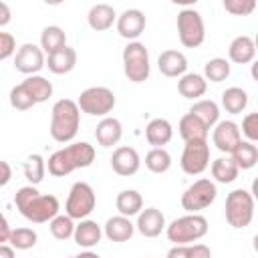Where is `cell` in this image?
<instances>
[{
  "mask_svg": "<svg viewBox=\"0 0 258 258\" xmlns=\"http://www.w3.org/2000/svg\"><path fill=\"white\" fill-rule=\"evenodd\" d=\"M95 204H97V198H95L93 187L87 181H77V183H73V187L69 191L64 212L71 220H85L95 210Z\"/></svg>",
  "mask_w": 258,
  "mask_h": 258,
  "instance_id": "obj_10",
  "label": "cell"
},
{
  "mask_svg": "<svg viewBox=\"0 0 258 258\" xmlns=\"http://www.w3.org/2000/svg\"><path fill=\"white\" fill-rule=\"evenodd\" d=\"M133 232H135V226L125 216H113L103 226V234L111 242H127V240H131Z\"/></svg>",
  "mask_w": 258,
  "mask_h": 258,
  "instance_id": "obj_23",
  "label": "cell"
},
{
  "mask_svg": "<svg viewBox=\"0 0 258 258\" xmlns=\"http://www.w3.org/2000/svg\"><path fill=\"white\" fill-rule=\"evenodd\" d=\"M10 105L16 109V111H28L30 107H34L36 103H34V99L30 97V93L22 87V83L20 85H16V87H12L10 89Z\"/></svg>",
  "mask_w": 258,
  "mask_h": 258,
  "instance_id": "obj_40",
  "label": "cell"
},
{
  "mask_svg": "<svg viewBox=\"0 0 258 258\" xmlns=\"http://www.w3.org/2000/svg\"><path fill=\"white\" fill-rule=\"evenodd\" d=\"M206 81H212V83H222L230 77V62L226 58H210L206 64H204V75H202Z\"/></svg>",
  "mask_w": 258,
  "mask_h": 258,
  "instance_id": "obj_34",
  "label": "cell"
},
{
  "mask_svg": "<svg viewBox=\"0 0 258 258\" xmlns=\"http://www.w3.org/2000/svg\"><path fill=\"white\" fill-rule=\"evenodd\" d=\"M222 107L226 109V113L238 115L248 107V93L240 87H230L222 93Z\"/></svg>",
  "mask_w": 258,
  "mask_h": 258,
  "instance_id": "obj_32",
  "label": "cell"
},
{
  "mask_svg": "<svg viewBox=\"0 0 258 258\" xmlns=\"http://www.w3.org/2000/svg\"><path fill=\"white\" fill-rule=\"evenodd\" d=\"M123 135V127H121V121L115 119V117H103L99 123H97V129H95V139L101 147H113L119 143Z\"/></svg>",
  "mask_w": 258,
  "mask_h": 258,
  "instance_id": "obj_18",
  "label": "cell"
},
{
  "mask_svg": "<svg viewBox=\"0 0 258 258\" xmlns=\"http://www.w3.org/2000/svg\"><path fill=\"white\" fill-rule=\"evenodd\" d=\"M242 133L246 135V141H258V113H248L242 119Z\"/></svg>",
  "mask_w": 258,
  "mask_h": 258,
  "instance_id": "obj_42",
  "label": "cell"
},
{
  "mask_svg": "<svg viewBox=\"0 0 258 258\" xmlns=\"http://www.w3.org/2000/svg\"><path fill=\"white\" fill-rule=\"evenodd\" d=\"M101 236H103V230L97 222L93 220H79V224L75 226V232H73V238L75 242L81 246V248H93L101 242Z\"/></svg>",
  "mask_w": 258,
  "mask_h": 258,
  "instance_id": "obj_21",
  "label": "cell"
},
{
  "mask_svg": "<svg viewBox=\"0 0 258 258\" xmlns=\"http://www.w3.org/2000/svg\"><path fill=\"white\" fill-rule=\"evenodd\" d=\"M167 258H212V252L206 244H181L173 246L167 252Z\"/></svg>",
  "mask_w": 258,
  "mask_h": 258,
  "instance_id": "obj_36",
  "label": "cell"
},
{
  "mask_svg": "<svg viewBox=\"0 0 258 258\" xmlns=\"http://www.w3.org/2000/svg\"><path fill=\"white\" fill-rule=\"evenodd\" d=\"M165 234H167V240L173 242L175 246L191 244L208 234V220L200 214H187L173 220L169 226H165Z\"/></svg>",
  "mask_w": 258,
  "mask_h": 258,
  "instance_id": "obj_4",
  "label": "cell"
},
{
  "mask_svg": "<svg viewBox=\"0 0 258 258\" xmlns=\"http://www.w3.org/2000/svg\"><path fill=\"white\" fill-rule=\"evenodd\" d=\"M14 204L18 212L32 224H44L50 222L54 216H58L60 204L56 196L52 194H40L34 185H24L16 191Z\"/></svg>",
  "mask_w": 258,
  "mask_h": 258,
  "instance_id": "obj_1",
  "label": "cell"
},
{
  "mask_svg": "<svg viewBox=\"0 0 258 258\" xmlns=\"http://www.w3.org/2000/svg\"><path fill=\"white\" fill-rule=\"evenodd\" d=\"M139 165H141V159H139V153L137 149L129 147V145H123V147H117L111 155V167L117 175L121 177H129V175H135L139 171Z\"/></svg>",
  "mask_w": 258,
  "mask_h": 258,
  "instance_id": "obj_14",
  "label": "cell"
},
{
  "mask_svg": "<svg viewBox=\"0 0 258 258\" xmlns=\"http://www.w3.org/2000/svg\"><path fill=\"white\" fill-rule=\"evenodd\" d=\"M16 52V40L10 32H0V60H6Z\"/></svg>",
  "mask_w": 258,
  "mask_h": 258,
  "instance_id": "obj_43",
  "label": "cell"
},
{
  "mask_svg": "<svg viewBox=\"0 0 258 258\" xmlns=\"http://www.w3.org/2000/svg\"><path fill=\"white\" fill-rule=\"evenodd\" d=\"M10 179H12V167H10L8 161H2L0 159V187H4Z\"/></svg>",
  "mask_w": 258,
  "mask_h": 258,
  "instance_id": "obj_44",
  "label": "cell"
},
{
  "mask_svg": "<svg viewBox=\"0 0 258 258\" xmlns=\"http://www.w3.org/2000/svg\"><path fill=\"white\" fill-rule=\"evenodd\" d=\"M115 20H117V12H115V8L111 4H95V6H91V10L87 14L89 26L93 30H97V32L109 30Z\"/></svg>",
  "mask_w": 258,
  "mask_h": 258,
  "instance_id": "obj_24",
  "label": "cell"
},
{
  "mask_svg": "<svg viewBox=\"0 0 258 258\" xmlns=\"http://www.w3.org/2000/svg\"><path fill=\"white\" fill-rule=\"evenodd\" d=\"M212 141H214V145H216L222 153H232V151L236 149V145L242 141L240 127H238L234 121H218V123L214 125Z\"/></svg>",
  "mask_w": 258,
  "mask_h": 258,
  "instance_id": "obj_13",
  "label": "cell"
},
{
  "mask_svg": "<svg viewBox=\"0 0 258 258\" xmlns=\"http://www.w3.org/2000/svg\"><path fill=\"white\" fill-rule=\"evenodd\" d=\"M44 171H46V163L40 155H30L24 161V177L30 181V185H38L44 179Z\"/></svg>",
  "mask_w": 258,
  "mask_h": 258,
  "instance_id": "obj_37",
  "label": "cell"
},
{
  "mask_svg": "<svg viewBox=\"0 0 258 258\" xmlns=\"http://www.w3.org/2000/svg\"><path fill=\"white\" fill-rule=\"evenodd\" d=\"M44 64H46L48 71L54 73V75H67V73H71V71L75 69V64H77V50L71 48V46H62L60 50L48 54Z\"/></svg>",
  "mask_w": 258,
  "mask_h": 258,
  "instance_id": "obj_22",
  "label": "cell"
},
{
  "mask_svg": "<svg viewBox=\"0 0 258 258\" xmlns=\"http://www.w3.org/2000/svg\"><path fill=\"white\" fill-rule=\"evenodd\" d=\"M226 12L234 16H248L256 8V0H224Z\"/></svg>",
  "mask_w": 258,
  "mask_h": 258,
  "instance_id": "obj_41",
  "label": "cell"
},
{
  "mask_svg": "<svg viewBox=\"0 0 258 258\" xmlns=\"http://www.w3.org/2000/svg\"><path fill=\"white\" fill-rule=\"evenodd\" d=\"M62 46H67V34L60 26H44L40 32V48L44 54H52L56 50H60Z\"/></svg>",
  "mask_w": 258,
  "mask_h": 258,
  "instance_id": "obj_29",
  "label": "cell"
},
{
  "mask_svg": "<svg viewBox=\"0 0 258 258\" xmlns=\"http://www.w3.org/2000/svg\"><path fill=\"white\" fill-rule=\"evenodd\" d=\"M115 206L119 210V216L131 218V216H137L143 210V198L137 189H123V191L117 194Z\"/></svg>",
  "mask_w": 258,
  "mask_h": 258,
  "instance_id": "obj_26",
  "label": "cell"
},
{
  "mask_svg": "<svg viewBox=\"0 0 258 258\" xmlns=\"http://www.w3.org/2000/svg\"><path fill=\"white\" fill-rule=\"evenodd\" d=\"M240 169L232 161V157H218L212 161V177L218 183H232L238 177Z\"/></svg>",
  "mask_w": 258,
  "mask_h": 258,
  "instance_id": "obj_33",
  "label": "cell"
},
{
  "mask_svg": "<svg viewBox=\"0 0 258 258\" xmlns=\"http://www.w3.org/2000/svg\"><path fill=\"white\" fill-rule=\"evenodd\" d=\"M81 125V111L77 107V101L73 99H60L52 105L50 111V137L58 143H69L79 133Z\"/></svg>",
  "mask_w": 258,
  "mask_h": 258,
  "instance_id": "obj_3",
  "label": "cell"
},
{
  "mask_svg": "<svg viewBox=\"0 0 258 258\" xmlns=\"http://www.w3.org/2000/svg\"><path fill=\"white\" fill-rule=\"evenodd\" d=\"M95 161V147L87 141H75L48 157V173L54 177H64L75 169L89 167Z\"/></svg>",
  "mask_w": 258,
  "mask_h": 258,
  "instance_id": "obj_2",
  "label": "cell"
},
{
  "mask_svg": "<svg viewBox=\"0 0 258 258\" xmlns=\"http://www.w3.org/2000/svg\"><path fill=\"white\" fill-rule=\"evenodd\" d=\"M12 18V12H10V6L6 2H0V28L6 26Z\"/></svg>",
  "mask_w": 258,
  "mask_h": 258,
  "instance_id": "obj_46",
  "label": "cell"
},
{
  "mask_svg": "<svg viewBox=\"0 0 258 258\" xmlns=\"http://www.w3.org/2000/svg\"><path fill=\"white\" fill-rule=\"evenodd\" d=\"M36 240H38V236H36V232L32 228H16V230L10 232V238H8L10 246L16 248V250H30V248H34Z\"/></svg>",
  "mask_w": 258,
  "mask_h": 258,
  "instance_id": "obj_38",
  "label": "cell"
},
{
  "mask_svg": "<svg viewBox=\"0 0 258 258\" xmlns=\"http://www.w3.org/2000/svg\"><path fill=\"white\" fill-rule=\"evenodd\" d=\"M135 228L145 238H157L165 230V216L157 208H145V210H141L137 214Z\"/></svg>",
  "mask_w": 258,
  "mask_h": 258,
  "instance_id": "obj_16",
  "label": "cell"
},
{
  "mask_svg": "<svg viewBox=\"0 0 258 258\" xmlns=\"http://www.w3.org/2000/svg\"><path fill=\"white\" fill-rule=\"evenodd\" d=\"M191 115H196L208 129H212L218 121H220V107L218 103H214L212 99H202V101H196L189 109Z\"/></svg>",
  "mask_w": 258,
  "mask_h": 258,
  "instance_id": "obj_30",
  "label": "cell"
},
{
  "mask_svg": "<svg viewBox=\"0 0 258 258\" xmlns=\"http://www.w3.org/2000/svg\"><path fill=\"white\" fill-rule=\"evenodd\" d=\"M71 258H101V256H99V254H95V252H81V254L71 256Z\"/></svg>",
  "mask_w": 258,
  "mask_h": 258,
  "instance_id": "obj_48",
  "label": "cell"
},
{
  "mask_svg": "<svg viewBox=\"0 0 258 258\" xmlns=\"http://www.w3.org/2000/svg\"><path fill=\"white\" fill-rule=\"evenodd\" d=\"M230 157L238 165V169H252L258 163V147L250 141H240Z\"/></svg>",
  "mask_w": 258,
  "mask_h": 258,
  "instance_id": "obj_31",
  "label": "cell"
},
{
  "mask_svg": "<svg viewBox=\"0 0 258 258\" xmlns=\"http://www.w3.org/2000/svg\"><path fill=\"white\" fill-rule=\"evenodd\" d=\"M0 258H14V248L8 244H0Z\"/></svg>",
  "mask_w": 258,
  "mask_h": 258,
  "instance_id": "obj_47",
  "label": "cell"
},
{
  "mask_svg": "<svg viewBox=\"0 0 258 258\" xmlns=\"http://www.w3.org/2000/svg\"><path fill=\"white\" fill-rule=\"evenodd\" d=\"M177 36L179 42L187 48H198L206 38L204 18L194 8H183L177 14Z\"/></svg>",
  "mask_w": 258,
  "mask_h": 258,
  "instance_id": "obj_8",
  "label": "cell"
},
{
  "mask_svg": "<svg viewBox=\"0 0 258 258\" xmlns=\"http://www.w3.org/2000/svg\"><path fill=\"white\" fill-rule=\"evenodd\" d=\"M145 167L153 173H165L171 167V155L163 147H153L145 155Z\"/></svg>",
  "mask_w": 258,
  "mask_h": 258,
  "instance_id": "obj_35",
  "label": "cell"
},
{
  "mask_svg": "<svg viewBox=\"0 0 258 258\" xmlns=\"http://www.w3.org/2000/svg\"><path fill=\"white\" fill-rule=\"evenodd\" d=\"M22 87L30 93V97L34 99V103H44L52 97V83L40 75H30L22 81Z\"/></svg>",
  "mask_w": 258,
  "mask_h": 258,
  "instance_id": "obj_27",
  "label": "cell"
},
{
  "mask_svg": "<svg viewBox=\"0 0 258 258\" xmlns=\"http://www.w3.org/2000/svg\"><path fill=\"white\" fill-rule=\"evenodd\" d=\"M218 198V187L212 179L202 177L198 181H194L183 194H181V208L187 210L189 214H198L202 210H206L208 206H212Z\"/></svg>",
  "mask_w": 258,
  "mask_h": 258,
  "instance_id": "obj_9",
  "label": "cell"
},
{
  "mask_svg": "<svg viewBox=\"0 0 258 258\" xmlns=\"http://www.w3.org/2000/svg\"><path fill=\"white\" fill-rule=\"evenodd\" d=\"M228 56L236 64H248V62H252L254 56H256V44H254V40L250 36H246V34L236 36L230 42V46H228Z\"/></svg>",
  "mask_w": 258,
  "mask_h": 258,
  "instance_id": "obj_19",
  "label": "cell"
},
{
  "mask_svg": "<svg viewBox=\"0 0 258 258\" xmlns=\"http://www.w3.org/2000/svg\"><path fill=\"white\" fill-rule=\"evenodd\" d=\"M226 220L232 228H246L254 220V196L248 189H234L226 198Z\"/></svg>",
  "mask_w": 258,
  "mask_h": 258,
  "instance_id": "obj_5",
  "label": "cell"
},
{
  "mask_svg": "<svg viewBox=\"0 0 258 258\" xmlns=\"http://www.w3.org/2000/svg\"><path fill=\"white\" fill-rule=\"evenodd\" d=\"M123 71L131 83H143L149 79L151 64L147 46L143 42L133 40L123 48Z\"/></svg>",
  "mask_w": 258,
  "mask_h": 258,
  "instance_id": "obj_6",
  "label": "cell"
},
{
  "mask_svg": "<svg viewBox=\"0 0 258 258\" xmlns=\"http://www.w3.org/2000/svg\"><path fill=\"white\" fill-rule=\"evenodd\" d=\"M44 62H46V58H44L42 48L36 46V44H32V42H24L16 50V54H14V67H16V71H20V73H24L28 77L30 75H36L44 67Z\"/></svg>",
  "mask_w": 258,
  "mask_h": 258,
  "instance_id": "obj_12",
  "label": "cell"
},
{
  "mask_svg": "<svg viewBox=\"0 0 258 258\" xmlns=\"http://www.w3.org/2000/svg\"><path fill=\"white\" fill-rule=\"evenodd\" d=\"M179 165H181L183 173H187V175L204 173L208 169V165H210V145H208V139L185 141Z\"/></svg>",
  "mask_w": 258,
  "mask_h": 258,
  "instance_id": "obj_11",
  "label": "cell"
},
{
  "mask_svg": "<svg viewBox=\"0 0 258 258\" xmlns=\"http://www.w3.org/2000/svg\"><path fill=\"white\" fill-rule=\"evenodd\" d=\"M48 230L52 234V238L56 240H69L75 232V222L69 216H54L48 222Z\"/></svg>",
  "mask_w": 258,
  "mask_h": 258,
  "instance_id": "obj_39",
  "label": "cell"
},
{
  "mask_svg": "<svg viewBox=\"0 0 258 258\" xmlns=\"http://www.w3.org/2000/svg\"><path fill=\"white\" fill-rule=\"evenodd\" d=\"M145 30V14L139 8H127L119 18H117V32L127 38L129 42H133L135 38H139Z\"/></svg>",
  "mask_w": 258,
  "mask_h": 258,
  "instance_id": "obj_15",
  "label": "cell"
},
{
  "mask_svg": "<svg viewBox=\"0 0 258 258\" xmlns=\"http://www.w3.org/2000/svg\"><path fill=\"white\" fill-rule=\"evenodd\" d=\"M173 137V129H171V123L163 117H157V119H151L145 127V139L149 145L153 147H163L171 141Z\"/></svg>",
  "mask_w": 258,
  "mask_h": 258,
  "instance_id": "obj_20",
  "label": "cell"
},
{
  "mask_svg": "<svg viewBox=\"0 0 258 258\" xmlns=\"http://www.w3.org/2000/svg\"><path fill=\"white\" fill-rule=\"evenodd\" d=\"M206 89H208V81L198 73H185L177 81V91L183 99H198L206 93Z\"/></svg>",
  "mask_w": 258,
  "mask_h": 258,
  "instance_id": "obj_25",
  "label": "cell"
},
{
  "mask_svg": "<svg viewBox=\"0 0 258 258\" xmlns=\"http://www.w3.org/2000/svg\"><path fill=\"white\" fill-rule=\"evenodd\" d=\"M157 69L163 77H181L187 71V58L179 50H163L157 56Z\"/></svg>",
  "mask_w": 258,
  "mask_h": 258,
  "instance_id": "obj_17",
  "label": "cell"
},
{
  "mask_svg": "<svg viewBox=\"0 0 258 258\" xmlns=\"http://www.w3.org/2000/svg\"><path fill=\"white\" fill-rule=\"evenodd\" d=\"M177 129H179V135H181L183 141L206 139V137H208V131H210V129H208L196 115H191V113H185V115L179 119Z\"/></svg>",
  "mask_w": 258,
  "mask_h": 258,
  "instance_id": "obj_28",
  "label": "cell"
},
{
  "mask_svg": "<svg viewBox=\"0 0 258 258\" xmlns=\"http://www.w3.org/2000/svg\"><path fill=\"white\" fill-rule=\"evenodd\" d=\"M117 99L115 93L107 87H89L79 95L77 107L81 113L93 115V117H107L113 107H115Z\"/></svg>",
  "mask_w": 258,
  "mask_h": 258,
  "instance_id": "obj_7",
  "label": "cell"
},
{
  "mask_svg": "<svg viewBox=\"0 0 258 258\" xmlns=\"http://www.w3.org/2000/svg\"><path fill=\"white\" fill-rule=\"evenodd\" d=\"M10 226H8V220L4 218V214L0 212V244H6L8 238H10Z\"/></svg>",
  "mask_w": 258,
  "mask_h": 258,
  "instance_id": "obj_45",
  "label": "cell"
}]
</instances>
